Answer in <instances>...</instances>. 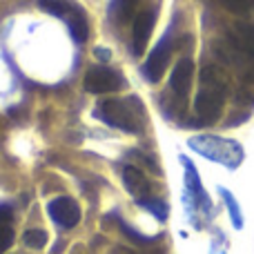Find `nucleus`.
<instances>
[{"label":"nucleus","instance_id":"obj_19","mask_svg":"<svg viewBox=\"0 0 254 254\" xmlns=\"http://www.w3.org/2000/svg\"><path fill=\"white\" fill-rule=\"evenodd\" d=\"M94 54H96V58H98V61H110V56H112V52H110V49H103V47H98Z\"/></svg>","mask_w":254,"mask_h":254},{"label":"nucleus","instance_id":"obj_12","mask_svg":"<svg viewBox=\"0 0 254 254\" xmlns=\"http://www.w3.org/2000/svg\"><path fill=\"white\" fill-rule=\"evenodd\" d=\"M47 232H43V230H27L25 237H22V241H25L27 248H34V250H43L45 246H47Z\"/></svg>","mask_w":254,"mask_h":254},{"label":"nucleus","instance_id":"obj_2","mask_svg":"<svg viewBox=\"0 0 254 254\" xmlns=\"http://www.w3.org/2000/svg\"><path fill=\"white\" fill-rule=\"evenodd\" d=\"M140 112H143V105L136 98H125V101L110 98L96 107V116L101 121L119 129L131 131V134L140 131Z\"/></svg>","mask_w":254,"mask_h":254},{"label":"nucleus","instance_id":"obj_5","mask_svg":"<svg viewBox=\"0 0 254 254\" xmlns=\"http://www.w3.org/2000/svg\"><path fill=\"white\" fill-rule=\"evenodd\" d=\"M170 54H172V45H170V38H163L161 43L154 47V52L149 54L147 63H145L143 71H145V78L149 80V83H158L163 76V71H165L167 67V61H170Z\"/></svg>","mask_w":254,"mask_h":254},{"label":"nucleus","instance_id":"obj_3","mask_svg":"<svg viewBox=\"0 0 254 254\" xmlns=\"http://www.w3.org/2000/svg\"><path fill=\"white\" fill-rule=\"evenodd\" d=\"M85 89L89 94H110L125 87V78L110 67H92L85 74Z\"/></svg>","mask_w":254,"mask_h":254},{"label":"nucleus","instance_id":"obj_1","mask_svg":"<svg viewBox=\"0 0 254 254\" xmlns=\"http://www.w3.org/2000/svg\"><path fill=\"white\" fill-rule=\"evenodd\" d=\"M225 80L219 67L210 65L201 71V89L196 96V114L203 123H214L223 107Z\"/></svg>","mask_w":254,"mask_h":254},{"label":"nucleus","instance_id":"obj_20","mask_svg":"<svg viewBox=\"0 0 254 254\" xmlns=\"http://www.w3.org/2000/svg\"><path fill=\"white\" fill-rule=\"evenodd\" d=\"M221 254H223V252H221Z\"/></svg>","mask_w":254,"mask_h":254},{"label":"nucleus","instance_id":"obj_4","mask_svg":"<svg viewBox=\"0 0 254 254\" xmlns=\"http://www.w3.org/2000/svg\"><path fill=\"white\" fill-rule=\"evenodd\" d=\"M47 214L52 216V221L63 230H69L74 225H78L80 221V207L74 198L69 196H58L54 201L47 203Z\"/></svg>","mask_w":254,"mask_h":254},{"label":"nucleus","instance_id":"obj_14","mask_svg":"<svg viewBox=\"0 0 254 254\" xmlns=\"http://www.w3.org/2000/svg\"><path fill=\"white\" fill-rule=\"evenodd\" d=\"M138 205H145L149 212H154L156 214V219H161V221H165L167 219V205L163 201H156V198H143V201H138Z\"/></svg>","mask_w":254,"mask_h":254},{"label":"nucleus","instance_id":"obj_17","mask_svg":"<svg viewBox=\"0 0 254 254\" xmlns=\"http://www.w3.org/2000/svg\"><path fill=\"white\" fill-rule=\"evenodd\" d=\"M13 243V230L9 228V223L0 225V254L4 250H9V246Z\"/></svg>","mask_w":254,"mask_h":254},{"label":"nucleus","instance_id":"obj_10","mask_svg":"<svg viewBox=\"0 0 254 254\" xmlns=\"http://www.w3.org/2000/svg\"><path fill=\"white\" fill-rule=\"evenodd\" d=\"M63 20L67 22V27H69L71 36H74L76 43H85L89 36V27H87V20H85L83 11H80L78 7H71V11L67 13Z\"/></svg>","mask_w":254,"mask_h":254},{"label":"nucleus","instance_id":"obj_8","mask_svg":"<svg viewBox=\"0 0 254 254\" xmlns=\"http://www.w3.org/2000/svg\"><path fill=\"white\" fill-rule=\"evenodd\" d=\"M123 183H125L127 192L134 194L138 201L147 198V194H149V183H147V179L140 174V170H136V167L127 165L125 170H123Z\"/></svg>","mask_w":254,"mask_h":254},{"label":"nucleus","instance_id":"obj_18","mask_svg":"<svg viewBox=\"0 0 254 254\" xmlns=\"http://www.w3.org/2000/svg\"><path fill=\"white\" fill-rule=\"evenodd\" d=\"M9 219H11V210L7 205H0V225L9 223Z\"/></svg>","mask_w":254,"mask_h":254},{"label":"nucleus","instance_id":"obj_11","mask_svg":"<svg viewBox=\"0 0 254 254\" xmlns=\"http://www.w3.org/2000/svg\"><path fill=\"white\" fill-rule=\"evenodd\" d=\"M40 9L47 13H52V16H58V18H65L67 13L71 11V7L74 4L67 2V0H40Z\"/></svg>","mask_w":254,"mask_h":254},{"label":"nucleus","instance_id":"obj_16","mask_svg":"<svg viewBox=\"0 0 254 254\" xmlns=\"http://www.w3.org/2000/svg\"><path fill=\"white\" fill-rule=\"evenodd\" d=\"M225 7L234 13H248L254 9V0H225Z\"/></svg>","mask_w":254,"mask_h":254},{"label":"nucleus","instance_id":"obj_15","mask_svg":"<svg viewBox=\"0 0 254 254\" xmlns=\"http://www.w3.org/2000/svg\"><path fill=\"white\" fill-rule=\"evenodd\" d=\"M136 7V0H116L114 2V16L119 20H127Z\"/></svg>","mask_w":254,"mask_h":254},{"label":"nucleus","instance_id":"obj_7","mask_svg":"<svg viewBox=\"0 0 254 254\" xmlns=\"http://www.w3.org/2000/svg\"><path fill=\"white\" fill-rule=\"evenodd\" d=\"M192 74H194L192 61H190V58H181V61L176 63L174 71H172V76H170V87L176 96H181V98L188 96L190 85H192Z\"/></svg>","mask_w":254,"mask_h":254},{"label":"nucleus","instance_id":"obj_9","mask_svg":"<svg viewBox=\"0 0 254 254\" xmlns=\"http://www.w3.org/2000/svg\"><path fill=\"white\" fill-rule=\"evenodd\" d=\"M230 40L237 49L254 56V25H248V22H237L230 31Z\"/></svg>","mask_w":254,"mask_h":254},{"label":"nucleus","instance_id":"obj_6","mask_svg":"<svg viewBox=\"0 0 254 254\" xmlns=\"http://www.w3.org/2000/svg\"><path fill=\"white\" fill-rule=\"evenodd\" d=\"M154 22H156V13L152 9H145L136 16L134 20V29H131V43H134V54L140 56L145 52L149 43V36H152V29H154Z\"/></svg>","mask_w":254,"mask_h":254},{"label":"nucleus","instance_id":"obj_13","mask_svg":"<svg viewBox=\"0 0 254 254\" xmlns=\"http://www.w3.org/2000/svg\"><path fill=\"white\" fill-rule=\"evenodd\" d=\"M219 192H221V196L225 198V203H228L230 216H232V225H234V228H239V230H241V228H243V216H241V210H239L237 201H234V196L228 192V190H219Z\"/></svg>","mask_w":254,"mask_h":254}]
</instances>
